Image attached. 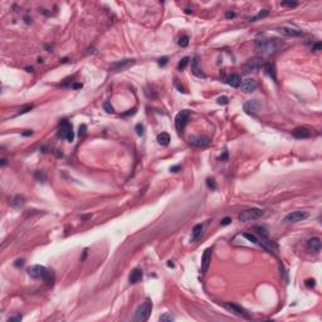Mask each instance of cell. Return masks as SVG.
<instances>
[{"instance_id":"obj_1","label":"cell","mask_w":322,"mask_h":322,"mask_svg":"<svg viewBox=\"0 0 322 322\" xmlns=\"http://www.w3.org/2000/svg\"><path fill=\"white\" fill-rule=\"evenodd\" d=\"M282 43L276 38H263L257 39V50L261 55H271L281 48Z\"/></svg>"},{"instance_id":"obj_2","label":"cell","mask_w":322,"mask_h":322,"mask_svg":"<svg viewBox=\"0 0 322 322\" xmlns=\"http://www.w3.org/2000/svg\"><path fill=\"white\" fill-rule=\"evenodd\" d=\"M28 274L34 279H39V281H44V282H48L52 285L53 282V276L50 273V271H48L44 266H39V264H34V266H30L28 268Z\"/></svg>"},{"instance_id":"obj_3","label":"cell","mask_w":322,"mask_h":322,"mask_svg":"<svg viewBox=\"0 0 322 322\" xmlns=\"http://www.w3.org/2000/svg\"><path fill=\"white\" fill-rule=\"evenodd\" d=\"M151 311H152V303L151 301L146 299L145 302H142L138 308L135 312V316H134V321L136 322H145L149 320L150 315H151Z\"/></svg>"},{"instance_id":"obj_4","label":"cell","mask_w":322,"mask_h":322,"mask_svg":"<svg viewBox=\"0 0 322 322\" xmlns=\"http://www.w3.org/2000/svg\"><path fill=\"white\" fill-rule=\"evenodd\" d=\"M263 214H264V211L262 209L252 208V209L243 210L238 215V219H239V222H242V223H248V222H253V220L259 219Z\"/></svg>"},{"instance_id":"obj_5","label":"cell","mask_w":322,"mask_h":322,"mask_svg":"<svg viewBox=\"0 0 322 322\" xmlns=\"http://www.w3.org/2000/svg\"><path fill=\"white\" fill-rule=\"evenodd\" d=\"M263 65H264V62L262 58H253L251 61H248L245 64H243L242 71H243V73H251V72H255L258 69L263 68Z\"/></svg>"},{"instance_id":"obj_6","label":"cell","mask_w":322,"mask_h":322,"mask_svg":"<svg viewBox=\"0 0 322 322\" xmlns=\"http://www.w3.org/2000/svg\"><path fill=\"white\" fill-rule=\"evenodd\" d=\"M135 64V59H121V61H117L115 63H112L110 65V71L111 72H124L126 69H128L130 67Z\"/></svg>"},{"instance_id":"obj_7","label":"cell","mask_w":322,"mask_h":322,"mask_svg":"<svg viewBox=\"0 0 322 322\" xmlns=\"http://www.w3.org/2000/svg\"><path fill=\"white\" fill-rule=\"evenodd\" d=\"M308 218V213L307 211H302V210H296V211H292V213L287 214L283 219V223L286 224H289V223H297V222H301V220H305Z\"/></svg>"},{"instance_id":"obj_8","label":"cell","mask_w":322,"mask_h":322,"mask_svg":"<svg viewBox=\"0 0 322 322\" xmlns=\"http://www.w3.org/2000/svg\"><path fill=\"white\" fill-rule=\"evenodd\" d=\"M223 307L225 308L226 311L232 312L233 315H236V316H240V317H244V318H251L249 313L244 308H242L240 306L235 305V303H232V302H226V303H223Z\"/></svg>"},{"instance_id":"obj_9","label":"cell","mask_w":322,"mask_h":322,"mask_svg":"<svg viewBox=\"0 0 322 322\" xmlns=\"http://www.w3.org/2000/svg\"><path fill=\"white\" fill-rule=\"evenodd\" d=\"M188 121H189V111L188 110H182V111H180L178 115H176L175 127H176V130H178V132H181L182 130H184L186 124H188Z\"/></svg>"},{"instance_id":"obj_10","label":"cell","mask_w":322,"mask_h":322,"mask_svg":"<svg viewBox=\"0 0 322 322\" xmlns=\"http://www.w3.org/2000/svg\"><path fill=\"white\" fill-rule=\"evenodd\" d=\"M210 138L208 136H192L189 140V144L194 147H200V149H204V147H208L210 145Z\"/></svg>"},{"instance_id":"obj_11","label":"cell","mask_w":322,"mask_h":322,"mask_svg":"<svg viewBox=\"0 0 322 322\" xmlns=\"http://www.w3.org/2000/svg\"><path fill=\"white\" fill-rule=\"evenodd\" d=\"M262 107V103L258 100H249L244 103V111L252 115V113H255L259 111V108Z\"/></svg>"},{"instance_id":"obj_12","label":"cell","mask_w":322,"mask_h":322,"mask_svg":"<svg viewBox=\"0 0 322 322\" xmlns=\"http://www.w3.org/2000/svg\"><path fill=\"white\" fill-rule=\"evenodd\" d=\"M72 131V125L69 124L67 120H62L58 127V137L61 138H67V135Z\"/></svg>"},{"instance_id":"obj_13","label":"cell","mask_w":322,"mask_h":322,"mask_svg":"<svg viewBox=\"0 0 322 322\" xmlns=\"http://www.w3.org/2000/svg\"><path fill=\"white\" fill-rule=\"evenodd\" d=\"M321 239L318 236H315V238H311L310 240L307 242V251L311 252V253H320L321 252Z\"/></svg>"},{"instance_id":"obj_14","label":"cell","mask_w":322,"mask_h":322,"mask_svg":"<svg viewBox=\"0 0 322 322\" xmlns=\"http://www.w3.org/2000/svg\"><path fill=\"white\" fill-rule=\"evenodd\" d=\"M242 91L244 93H252V92H254L255 90H257V87H258V84H257V82H255L254 79H252V78H247V79H244L242 82Z\"/></svg>"},{"instance_id":"obj_15","label":"cell","mask_w":322,"mask_h":322,"mask_svg":"<svg viewBox=\"0 0 322 322\" xmlns=\"http://www.w3.org/2000/svg\"><path fill=\"white\" fill-rule=\"evenodd\" d=\"M211 262V248H208L204 251L203 257H201V272L205 273L208 269H209Z\"/></svg>"},{"instance_id":"obj_16","label":"cell","mask_w":322,"mask_h":322,"mask_svg":"<svg viewBox=\"0 0 322 322\" xmlns=\"http://www.w3.org/2000/svg\"><path fill=\"white\" fill-rule=\"evenodd\" d=\"M292 135L296 138H308V137H311L312 131L307 127H297L292 131Z\"/></svg>"},{"instance_id":"obj_17","label":"cell","mask_w":322,"mask_h":322,"mask_svg":"<svg viewBox=\"0 0 322 322\" xmlns=\"http://www.w3.org/2000/svg\"><path fill=\"white\" fill-rule=\"evenodd\" d=\"M278 31L282 35H286V37H298L302 34V30L296 29V28H289V27H279Z\"/></svg>"},{"instance_id":"obj_18","label":"cell","mask_w":322,"mask_h":322,"mask_svg":"<svg viewBox=\"0 0 322 322\" xmlns=\"http://www.w3.org/2000/svg\"><path fill=\"white\" fill-rule=\"evenodd\" d=\"M263 69L264 72H266V74H268L271 78H272L273 82H276L277 83V75H276V68H274V65L272 64V63H264L263 65Z\"/></svg>"},{"instance_id":"obj_19","label":"cell","mask_w":322,"mask_h":322,"mask_svg":"<svg viewBox=\"0 0 322 322\" xmlns=\"http://www.w3.org/2000/svg\"><path fill=\"white\" fill-rule=\"evenodd\" d=\"M225 82L226 83L229 84L230 87H233V88H236V87H239L240 86V82H242V79H240V75L239 74H230L228 78H226L225 79Z\"/></svg>"},{"instance_id":"obj_20","label":"cell","mask_w":322,"mask_h":322,"mask_svg":"<svg viewBox=\"0 0 322 322\" xmlns=\"http://www.w3.org/2000/svg\"><path fill=\"white\" fill-rule=\"evenodd\" d=\"M142 279V271L140 269V268H136V269H134L130 274V283H132V285H135V283L140 282V281Z\"/></svg>"},{"instance_id":"obj_21","label":"cell","mask_w":322,"mask_h":322,"mask_svg":"<svg viewBox=\"0 0 322 322\" xmlns=\"http://www.w3.org/2000/svg\"><path fill=\"white\" fill-rule=\"evenodd\" d=\"M198 63H199V61H198V57H195V58L191 61V71H192V73H194L195 75H196V77L205 78L206 75H205V74L203 73V72H201V69L198 67Z\"/></svg>"},{"instance_id":"obj_22","label":"cell","mask_w":322,"mask_h":322,"mask_svg":"<svg viewBox=\"0 0 322 322\" xmlns=\"http://www.w3.org/2000/svg\"><path fill=\"white\" fill-rule=\"evenodd\" d=\"M157 142H159L161 146H167L170 142V135L167 132H161V134L157 136Z\"/></svg>"},{"instance_id":"obj_23","label":"cell","mask_w":322,"mask_h":322,"mask_svg":"<svg viewBox=\"0 0 322 322\" xmlns=\"http://www.w3.org/2000/svg\"><path fill=\"white\" fill-rule=\"evenodd\" d=\"M201 232H203V224H196V225L194 226V229H192V238L191 240H196V239L199 238V236L201 235Z\"/></svg>"},{"instance_id":"obj_24","label":"cell","mask_w":322,"mask_h":322,"mask_svg":"<svg viewBox=\"0 0 322 322\" xmlns=\"http://www.w3.org/2000/svg\"><path fill=\"white\" fill-rule=\"evenodd\" d=\"M24 203H25V199H24V196H20V195H17V196L13 198V200L10 201L11 206H14V208L21 206V205H24Z\"/></svg>"},{"instance_id":"obj_25","label":"cell","mask_w":322,"mask_h":322,"mask_svg":"<svg viewBox=\"0 0 322 322\" xmlns=\"http://www.w3.org/2000/svg\"><path fill=\"white\" fill-rule=\"evenodd\" d=\"M254 232L257 233V234L259 235L262 239H267V238H268V235H269L268 230H267L266 228H264V226H259V225L255 226V228H254Z\"/></svg>"},{"instance_id":"obj_26","label":"cell","mask_w":322,"mask_h":322,"mask_svg":"<svg viewBox=\"0 0 322 322\" xmlns=\"http://www.w3.org/2000/svg\"><path fill=\"white\" fill-rule=\"evenodd\" d=\"M268 14H269V11H268L267 9H263V10H261L257 15H255V17H251V18H248V21H255V20H258V19H262V18L267 17Z\"/></svg>"},{"instance_id":"obj_27","label":"cell","mask_w":322,"mask_h":322,"mask_svg":"<svg viewBox=\"0 0 322 322\" xmlns=\"http://www.w3.org/2000/svg\"><path fill=\"white\" fill-rule=\"evenodd\" d=\"M34 178H35L39 182H45V180H47L45 172L42 171V170H38V171H35V174H34Z\"/></svg>"},{"instance_id":"obj_28","label":"cell","mask_w":322,"mask_h":322,"mask_svg":"<svg viewBox=\"0 0 322 322\" xmlns=\"http://www.w3.org/2000/svg\"><path fill=\"white\" fill-rule=\"evenodd\" d=\"M243 236H244V238H247L249 242L254 243V244H261L259 240L257 239V236L253 235V234H249V233H244V234H243Z\"/></svg>"},{"instance_id":"obj_29","label":"cell","mask_w":322,"mask_h":322,"mask_svg":"<svg viewBox=\"0 0 322 322\" xmlns=\"http://www.w3.org/2000/svg\"><path fill=\"white\" fill-rule=\"evenodd\" d=\"M188 63H189V58L188 57H184V58L181 59V61L179 62V64H178V69L179 71H182V69H184L186 65H188Z\"/></svg>"},{"instance_id":"obj_30","label":"cell","mask_w":322,"mask_h":322,"mask_svg":"<svg viewBox=\"0 0 322 322\" xmlns=\"http://www.w3.org/2000/svg\"><path fill=\"white\" fill-rule=\"evenodd\" d=\"M206 185H208V188H209L210 190H215V189H216V182H215V180H214L213 178L206 179Z\"/></svg>"},{"instance_id":"obj_31","label":"cell","mask_w":322,"mask_h":322,"mask_svg":"<svg viewBox=\"0 0 322 322\" xmlns=\"http://www.w3.org/2000/svg\"><path fill=\"white\" fill-rule=\"evenodd\" d=\"M188 44H189V37L188 35H182L179 39V45L182 47V48H184V47H188Z\"/></svg>"},{"instance_id":"obj_32","label":"cell","mask_w":322,"mask_h":322,"mask_svg":"<svg viewBox=\"0 0 322 322\" xmlns=\"http://www.w3.org/2000/svg\"><path fill=\"white\" fill-rule=\"evenodd\" d=\"M160 321L161 322H171V321H174V317L170 313H164L160 316Z\"/></svg>"},{"instance_id":"obj_33","label":"cell","mask_w":322,"mask_h":322,"mask_svg":"<svg viewBox=\"0 0 322 322\" xmlns=\"http://www.w3.org/2000/svg\"><path fill=\"white\" fill-rule=\"evenodd\" d=\"M86 132H87V126L86 125H81L79 126V128H78V136H79L81 138L82 137H84V135H86Z\"/></svg>"},{"instance_id":"obj_34","label":"cell","mask_w":322,"mask_h":322,"mask_svg":"<svg viewBox=\"0 0 322 322\" xmlns=\"http://www.w3.org/2000/svg\"><path fill=\"white\" fill-rule=\"evenodd\" d=\"M281 273H282V277H283V279H285V283H286V285H288V276H287V271L285 269V266H283L282 263H281Z\"/></svg>"},{"instance_id":"obj_35","label":"cell","mask_w":322,"mask_h":322,"mask_svg":"<svg viewBox=\"0 0 322 322\" xmlns=\"http://www.w3.org/2000/svg\"><path fill=\"white\" fill-rule=\"evenodd\" d=\"M216 103H218V105H228V103H229V98L226 96L219 97V98L216 100Z\"/></svg>"},{"instance_id":"obj_36","label":"cell","mask_w":322,"mask_h":322,"mask_svg":"<svg viewBox=\"0 0 322 322\" xmlns=\"http://www.w3.org/2000/svg\"><path fill=\"white\" fill-rule=\"evenodd\" d=\"M103 108H105V111L107 113H113V112H115V111H113V107L111 106V103H110V102H105V103H103Z\"/></svg>"},{"instance_id":"obj_37","label":"cell","mask_w":322,"mask_h":322,"mask_svg":"<svg viewBox=\"0 0 322 322\" xmlns=\"http://www.w3.org/2000/svg\"><path fill=\"white\" fill-rule=\"evenodd\" d=\"M135 131H136V134L138 135V136H142L144 135V126L141 124H137L136 126H135Z\"/></svg>"},{"instance_id":"obj_38","label":"cell","mask_w":322,"mask_h":322,"mask_svg":"<svg viewBox=\"0 0 322 322\" xmlns=\"http://www.w3.org/2000/svg\"><path fill=\"white\" fill-rule=\"evenodd\" d=\"M31 108H33V105H28V106H25V107H23V108L20 110V111H19L18 115H23V113H27L28 111H30Z\"/></svg>"},{"instance_id":"obj_39","label":"cell","mask_w":322,"mask_h":322,"mask_svg":"<svg viewBox=\"0 0 322 322\" xmlns=\"http://www.w3.org/2000/svg\"><path fill=\"white\" fill-rule=\"evenodd\" d=\"M282 6H289V8H293V6H297V3L296 1H282L281 3Z\"/></svg>"},{"instance_id":"obj_40","label":"cell","mask_w":322,"mask_h":322,"mask_svg":"<svg viewBox=\"0 0 322 322\" xmlns=\"http://www.w3.org/2000/svg\"><path fill=\"white\" fill-rule=\"evenodd\" d=\"M305 285H306V287H308V288H312V287L316 286V281L315 279H307L305 282Z\"/></svg>"},{"instance_id":"obj_41","label":"cell","mask_w":322,"mask_h":322,"mask_svg":"<svg viewBox=\"0 0 322 322\" xmlns=\"http://www.w3.org/2000/svg\"><path fill=\"white\" fill-rule=\"evenodd\" d=\"M167 61H169V58H167V57H161V58L159 59V64L161 65V67H164V65H166Z\"/></svg>"},{"instance_id":"obj_42","label":"cell","mask_w":322,"mask_h":322,"mask_svg":"<svg viewBox=\"0 0 322 322\" xmlns=\"http://www.w3.org/2000/svg\"><path fill=\"white\" fill-rule=\"evenodd\" d=\"M230 223H232V219H230L229 216H225L224 219H222V222H220L222 225H228V224H230Z\"/></svg>"},{"instance_id":"obj_43","label":"cell","mask_w":322,"mask_h":322,"mask_svg":"<svg viewBox=\"0 0 322 322\" xmlns=\"http://www.w3.org/2000/svg\"><path fill=\"white\" fill-rule=\"evenodd\" d=\"M67 140H68V142H73V140H74V132H73V130H72L67 135Z\"/></svg>"},{"instance_id":"obj_44","label":"cell","mask_w":322,"mask_h":322,"mask_svg":"<svg viewBox=\"0 0 322 322\" xmlns=\"http://www.w3.org/2000/svg\"><path fill=\"white\" fill-rule=\"evenodd\" d=\"M175 86H176V88L179 90V92H181V93H185V92H186V91L184 90V87L179 84V82H175Z\"/></svg>"},{"instance_id":"obj_45","label":"cell","mask_w":322,"mask_h":322,"mask_svg":"<svg viewBox=\"0 0 322 322\" xmlns=\"http://www.w3.org/2000/svg\"><path fill=\"white\" fill-rule=\"evenodd\" d=\"M23 264H24V261H23V259H18V261H15L14 266H15V267H21Z\"/></svg>"},{"instance_id":"obj_46","label":"cell","mask_w":322,"mask_h":322,"mask_svg":"<svg viewBox=\"0 0 322 322\" xmlns=\"http://www.w3.org/2000/svg\"><path fill=\"white\" fill-rule=\"evenodd\" d=\"M180 169H181V167H180L179 165H176V166H171V167H170V171H172V172H178Z\"/></svg>"},{"instance_id":"obj_47","label":"cell","mask_w":322,"mask_h":322,"mask_svg":"<svg viewBox=\"0 0 322 322\" xmlns=\"http://www.w3.org/2000/svg\"><path fill=\"white\" fill-rule=\"evenodd\" d=\"M21 135H23V136H31V135H33V131H31V130H25L24 132H21Z\"/></svg>"},{"instance_id":"obj_48","label":"cell","mask_w":322,"mask_h":322,"mask_svg":"<svg viewBox=\"0 0 322 322\" xmlns=\"http://www.w3.org/2000/svg\"><path fill=\"white\" fill-rule=\"evenodd\" d=\"M225 17L228 18V19H233V18H235V13L229 11V13H226V14H225Z\"/></svg>"},{"instance_id":"obj_49","label":"cell","mask_w":322,"mask_h":322,"mask_svg":"<svg viewBox=\"0 0 322 322\" xmlns=\"http://www.w3.org/2000/svg\"><path fill=\"white\" fill-rule=\"evenodd\" d=\"M21 320V316H14V317H10L9 318V322H14V321H20Z\"/></svg>"},{"instance_id":"obj_50","label":"cell","mask_w":322,"mask_h":322,"mask_svg":"<svg viewBox=\"0 0 322 322\" xmlns=\"http://www.w3.org/2000/svg\"><path fill=\"white\" fill-rule=\"evenodd\" d=\"M321 49V43L318 42V43H316L315 44V45H312V50H320Z\"/></svg>"},{"instance_id":"obj_51","label":"cell","mask_w":322,"mask_h":322,"mask_svg":"<svg viewBox=\"0 0 322 322\" xmlns=\"http://www.w3.org/2000/svg\"><path fill=\"white\" fill-rule=\"evenodd\" d=\"M219 159L222 160V161H224V160H226V159H228V151H224V154H223V155L219 157Z\"/></svg>"},{"instance_id":"obj_52","label":"cell","mask_w":322,"mask_h":322,"mask_svg":"<svg viewBox=\"0 0 322 322\" xmlns=\"http://www.w3.org/2000/svg\"><path fill=\"white\" fill-rule=\"evenodd\" d=\"M83 87V84L82 83H74L73 86H72V88H74V90H79V88Z\"/></svg>"},{"instance_id":"obj_53","label":"cell","mask_w":322,"mask_h":322,"mask_svg":"<svg viewBox=\"0 0 322 322\" xmlns=\"http://www.w3.org/2000/svg\"><path fill=\"white\" fill-rule=\"evenodd\" d=\"M0 164H1V166H5L6 164H8V161H6V159H1V162Z\"/></svg>"},{"instance_id":"obj_54","label":"cell","mask_w":322,"mask_h":322,"mask_svg":"<svg viewBox=\"0 0 322 322\" xmlns=\"http://www.w3.org/2000/svg\"><path fill=\"white\" fill-rule=\"evenodd\" d=\"M86 255H87V249H84V252H83V257H82V259H84V258H86Z\"/></svg>"},{"instance_id":"obj_55","label":"cell","mask_w":322,"mask_h":322,"mask_svg":"<svg viewBox=\"0 0 322 322\" xmlns=\"http://www.w3.org/2000/svg\"><path fill=\"white\" fill-rule=\"evenodd\" d=\"M185 13H186V14H190V13H191L190 8H186V9H185Z\"/></svg>"},{"instance_id":"obj_56","label":"cell","mask_w":322,"mask_h":322,"mask_svg":"<svg viewBox=\"0 0 322 322\" xmlns=\"http://www.w3.org/2000/svg\"><path fill=\"white\" fill-rule=\"evenodd\" d=\"M167 266H169V267H174V263L171 261H169V262H167Z\"/></svg>"},{"instance_id":"obj_57","label":"cell","mask_w":322,"mask_h":322,"mask_svg":"<svg viewBox=\"0 0 322 322\" xmlns=\"http://www.w3.org/2000/svg\"><path fill=\"white\" fill-rule=\"evenodd\" d=\"M27 72H33V67H30V68L28 67V68H27Z\"/></svg>"}]
</instances>
